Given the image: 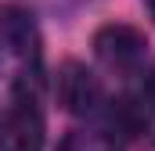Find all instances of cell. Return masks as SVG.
Instances as JSON below:
<instances>
[{
	"mask_svg": "<svg viewBox=\"0 0 155 151\" xmlns=\"http://www.w3.org/2000/svg\"><path fill=\"white\" fill-rule=\"evenodd\" d=\"M148 7H152V14H155V0H148Z\"/></svg>",
	"mask_w": 155,
	"mask_h": 151,
	"instance_id": "cell-7",
	"label": "cell"
},
{
	"mask_svg": "<svg viewBox=\"0 0 155 151\" xmlns=\"http://www.w3.org/2000/svg\"><path fill=\"white\" fill-rule=\"evenodd\" d=\"M144 97H148V104L155 108V72L148 76V83H144Z\"/></svg>",
	"mask_w": 155,
	"mask_h": 151,
	"instance_id": "cell-6",
	"label": "cell"
},
{
	"mask_svg": "<svg viewBox=\"0 0 155 151\" xmlns=\"http://www.w3.org/2000/svg\"><path fill=\"white\" fill-rule=\"evenodd\" d=\"M144 50H148V40L141 29H134V25H105V29H97V36H94V54H97V61L108 69V72H119V76H134L141 65H144Z\"/></svg>",
	"mask_w": 155,
	"mask_h": 151,
	"instance_id": "cell-2",
	"label": "cell"
},
{
	"mask_svg": "<svg viewBox=\"0 0 155 151\" xmlns=\"http://www.w3.org/2000/svg\"><path fill=\"white\" fill-rule=\"evenodd\" d=\"M43 148V112L36 94L18 83L7 112L0 115V151H40Z\"/></svg>",
	"mask_w": 155,
	"mask_h": 151,
	"instance_id": "cell-1",
	"label": "cell"
},
{
	"mask_svg": "<svg viewBox=\"0 0 155 151\" xmlns=\"http://www.w3.org/2000/svg\"><path fill=\"white\" fill-rule=\"evenodd\" d=\"M58 151H119V144L101 130H76L61 140Z\"/></svg>",
	"mask_w": 155,
	"mask_h": 151,
	"instance_id": "cell-5",
	"label": "cell"
},
{
	"mask_svg": "<svg viewBox=\"0 0 155 151\" xmlns=\"http://www.w3.org/2000/svg\"><path fill=\"white\" fill-rule=\"evenodd\" d=\"M0 43L25 65L40 61V29L25 7H18V4L0 7Z\"/></svg>",
	"mask_w": 155,
	"mask_h": 151,
	"instance_id": "cell-4",
	"label": "cell"
},
{
	"mask_svg": "<svg viewBox=\"0 0 155 151\" xmlns=\"http://www.w3.org/2000/svg\"><path fill=\"white\" fill-rule=\"evenodd\" d=\"M58 101H61L65 112H72V115H90V112L101 108L105 86H101V79L90 72L87 65L65 61L58 69Z\"/></svg>",
	"mask_w": 155,
	"mask_h": 151,
	"instance_id": "cell-3",
	"label": "cell"
}]
</instances>
